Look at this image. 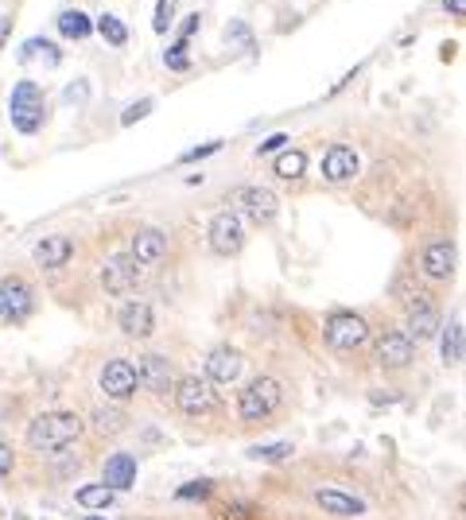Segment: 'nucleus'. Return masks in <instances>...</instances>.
<instances>
[{
  "label": "nucleus",
  "mask_w": 466,
  "mask_h": 520,
  "mask_svg": "<svg viewBox=\"0 0 466 520\" xmlns=\"http://www.w3.org/2000/svg\"><path fill=\"white\" fill-rule=\"evenodd\" d=\"M74 501L82 505V509H109V505L116 501V493H113V490H105L101 481H93V486H78Z\"/></svg>",
  "instance_id": "obj_27"
},
{
  "label": "nucleus",
  "mask_w": 466,
  "mask_h": 520,
  "mask_svg": "<svg viewBox=\"0 0 466 520\" xmlns=\"http://www.w3.org/2000/svg\"><path fill=\"white\" fill-rule=\"evenodd\" d=\"M16 58H20V63H31V58H43L47 66H58V63H63V51H58V43L43 39V35H31V39H23V43H20Z\"/></svg>",
  "instance_id": "obj_25"
},
{
  "label": "nucleus",
  "mask_w": 466,
  "mask_h": 520,
  "mask_svg": "<svg viewBox=\"0 0 466 520\" xmlns=\"http://www.w3.org/2000/svg\"><path fill=\"white\" fill-rule=\"evenodd\" d=\"M323 179L326 183H350L354 175L361 171V160H358V152L350 148V144H331L323 152Z\"/></svg>",
  "instance_id": "obj_15"
},
{
  "label": "nucleus",
  "mask_w": 466,
  "mask_h": 520,
  "mask_svg": "<svg viewBox=\"0 0 466 520\" xmlns=\"http://www.w3.org/2000/svg\"><path fill=\"white\" fill-rule=\"evenodd\" d=\"M462 318H451L447 326H439V358H443V365H462Z\"/></svg>",
  "instance_id": "obj_23"
},
{
  "label": "nucleus",
  "mask_w": 466,
  "mask_h": 520,
  "mask_svg": "<svg viewBox=\"0 0 466 520\" xmlns=\"http://www.w3.org/2000/svg\"><path fill=\"white\" fill-rule=\"evenodd\" d=\"M136 470H140L136 455L116 451V455H109V458L101 463V486H105V490H113V493L133 490V486H136Z\"/></svg>",
  "instance_id": "obj_18"
},
{
  "label": "nucleus",
  "mask_w": 466,
  "mask_h": 520,
  "mask_svg": "<svg viewBox=\"0 0 466 520\" xmlns=\"http://www.w3.org/2000/svg\"><path fill=\"white\" fill-rule=\"evenodd\" d=\"M133 369H136V385L148 388V393L168 396L175 388V365H171V358H163V353H140V361Z\"/></svg>",
  "instance_id": "obj_10"
},
{
  "label": "nucleus",
  "mask_w": 466,
  "mask_h": 520,
  "mask_svg": "<svg viewBox=\"0 0 466 520\" xmlns=\"http://www.w3.org/2000/svg\"><path fill=\"white\" fill-rule=\"evenodd\" d=\"M82 431H86V420L78 412H39L23 431V443L39 455H58L70 443H78Z\"/></svg>",
  "instance_id": "obj_1"
},
{
  "label": "nucleus",
  "mask_w": 466,
  "mask_h": 520,
  "mask_svg": "<svg viewBox=\"0 0 466 520\" xmlns=\"http://www.w3.org/2000/svg\"><path fill=\"white\" fill-rule=\"evenodd\" d=\"M98 385H101V393L113 400V404H125V400H133L136 396V369H133V361H125V358H113V361H105L101 365V373H98Z\"/></svg>",
  "instance_id": "obj_8"
},
{
  "label": "nucleus",
  "mask_w": 466,
  "mask_h": 520,
  "mask_svg": "<svg viewBox=\"0 0 466 520\" xmlns=\"http://www.w3.org/2000/svg\"><path fill=\"white\" fill-rule=\"evenodd\" d=\"M35 315V288L23 276H4L0 280V323L20 326Z\"/></svg>",
  "instance_id": "obj_6"
},
{
  "label": "nucleus",
  "mask_w": 466,
  "mask_h": 520,
  "mask_svg": "<svg viewBox=\"0 0 466 520\" xmlns=\"http://www.w3.org/2000/svg\"><path fill=\"white\" fill-rule=\"evenodd\" d=\"M245 377V358H241V350H233V346H214L206 353V361H203V381L210 385H237Z\"/></svg>",
  "instance_id": "obj_7"
},
{
  "label": "nucleus",
  "mask_w": 466,
  "mask_h": 520,
  "mask_svg": "<svg viewBox=\"0 0 466 520\" xmlns=\"http://www.w3.org/2000/svg\"><path fill=\"white\" fill-rule=\"evenodd\" d=\"M443 12H447V16H462V12H466V0H443Z\"/></svg>",
  "instance_id": "obj_41"
},
{
  "label": "nucleus",
  "mask_w": 466,
  "mask_h": 520,
  "mask_svg": "<svg viewBox=\"0 0 466 520\" xmlns=\"http://www.w3.org/2000/svg\"><path fill=\"white\" fill-rule=\"evenodd\" d=\"M439 326H443V315H439L436 299L416 295V299L408 303V330H404V334L412 338V342H427V338L439 334Z\"/></svg>",
  "instance_id": "obj_14"
},
{
  "label": "nucleus",
  "mask_w": 466,
  "mask_h": 520,
  "mask_svg": "<svg viewBox=\"0 0 466 520\" xmlns=\"http://www.w3.org/2000/svg\"><path fill=\"white\" fill-rule=\"evenodd\" d=\"M140 272H144V268H140L128 253H113L101 264V291L105 295H128L140 283Z\"/></svg>",
  "instance_id": "obj_12"
},
{
  "label": "nucleus",
  "mask_w": 466,
  "mask_h": 520,
  "mask_svg": "<svg viewBox=\"0 0 466 520\" xmlns=\"http://www.w3.org/2000/svg\"><path fill=\"white\" fill-rule=\"evenodd\" d=\"M55 28H58V35H63V39L82 43V39H90V35H93V20L82 8H63L55 16Z\"/></svg>",
  "instance_id": "obj_22"
},
{
  "label": "nucleus",
  "mask_w": 466,
  "mask_h": 520,
  "mask_svg": "<svg viewBox=\"0 0 466 520\" xmlns=\"http://www.w3.org/2000/svg\"><path fill=\"white\" fill-rule=\"evenodd\" d=\"M63 101H66V105H86V101H90V82H86V78H74V82H70V86L63 90Z\"/></svg>",
  "instance_id": "obj_36"
},
{
  "label": "nucleus",
  "mask_w": 466,
  "mask_h": 520,
  "mask_svg": "<svg viewBox=\"0 0 466 520\" xmlns=\"http://www.w3.org/2000/svg\"><path fill=\"white\" fill-rule=\"evenodd\" d=\"M163 66L175 70V74H186V70H191V43H186V39H175L168 51H163Z\"/></svg>",
  "instance_id": "obj_30"
},
{
  "label": "nucleus",
  "mask_w": 466,
  "mask_h": 520,
  "mask_svg": "<svg viewBox=\"0 0 466 520\" xmlns=\"http://www.w3.org/2000/svg\"><path fill=\"white\" fill-rule=\"evenodd\" d=\"M454 245L451 241H431L424 253H419V268H424L427 280H451L454 276Z\"/></svg>",
  "instance_id": "obj_19"
},
{
  "label": "nucleus",
  "mask_w": 466,
  "mask_h": 520,
  "mask_svg": "<svg viewBox=\"0 0 466 520\" xmlns=\"http://www.w3.org/2000/svg\"><path fill=\"white\" fill-rule=\"evenodd\" d=\"M245 455H249L253 463H284V458L296 455V446L291 443H264V446H249Z\"/></svg>",
  "instance_id": "obj_29"
},
{
  "label": "nucleus",
  "mask_w": 466,
  "mask_h": 520,
  "mask_svg": "<svg viewBox=\"0 0 466 520\" xmlns=\"http://www.w3.org/2000/svg\"><path fill=\"white\" fill-rule=\"evenodd\" d=\"M93 31H98L101 39L113 47V51H121V47L128 43V28H125V20H121V16H113V12H101V16L93 20Z\"/></svg>",
  "instance_id": "obj_26"
},
{
  "label": "nucleus",
  "mask_w": 466,
  "mask_h": 520,
  "mask_svg": "<svg viewBox=\"0 0 466 520\" xmlns=\"http://www.w3.org/2000/svg\"><path fill=\"white\" fill-rule=\"evenodd\" d=\"M315 505L323 513H334V516H361L366 513V501L358 493H346V490H315Z\"/></svg>",
  "instance_id": "obj_21"
},
{
  "label": "nucleus",
  "mask_w": 466,
  "mask_h": 520,
  "mask_svg": "<svg viewBox=\"0 0 466 520\" xmlns=\"http://www.w3.org/2000/svg\"><path fill=\"white\" fill-rule=\"evenodd\" d=\"M116 326H121L125 338H151V330H156V311H151V303L144 299H128L121 311H116Z\"/></svg>",
  "instance_id": "obj_17"
},
{
  "label": "nucleus",
  "mask_w": 466,
  "mask_h": 520,
  "mask_svg": "<svg viewBox=\"0 0 466 520\" xmlns=\"http://www.w3.org/2000/svg\"><path fill=\"white\" fill-rule=\"evenodd\" d=\"M86 520H101V516H86Z\"/></svg>",
  "instance_id": "obj_42"
},
{
  "label": "nucleus",
  "mask_w": 466,
  "mask_h": 520,
  "mask_svg": "<svg viewBox=\"0 0 466 520\" xmlns=\"http://www.w3.org/2000/svg\"><path fill=\"white\" fill-rule=\"evenodd\" d=\"M12 470H16V451L8 443H0V478H8Z\"/></svg>",
  "instance_id": "obj_39"
},
{
  "label": "nucleus",
  "mask_w": 466,
  "mask_h": 520,
  "mask_svg": "<svg viewBox=\"0 0 466 520\" xmlns=\"http://www.w3.org/2000/svg\"><path fill=\"white\" fill-rule=\"evenodd\" d=\"M288 144V133H272L268 140H261V144H256V156H268V152H280Z\"/></svg>",
  "instance_id": "obj_38"
},
{
  "label": "nucleus",
  "mask_w": 466,
  "mask_h": 520,
  "mask_svg": "<svg viewBox=\"0 0 466 520\" xmlns=\"http://www.w3.org/2000/svg\"><path fill=\"white\" fill-rule=\"evenodd\" d=\"M35 264L47 268V272H55V268H63L70 264V256H74V241L63 238V233H51V238H43V241H35Z\"/></svg>",
  "instance_id": "obj_20"
},
{
  "label": "nucleus",
  "mask_w": 466,
  "mask_h": 520,
  "mask_svg": "<svg viewBox=\"0 0 466 520\" xmlns=\"http://www.w3.org/2000/svg\"><path fill=\"white\" fill-rule=\"evenodd\" d=\"M128 256H133L140 268L160 264V260L168 256V233L156 230V226H140L133 233V245H128Z\"/></svg>",
  "instance_id": "obj_16"
},
{
  "label": "nucleus",
  "mask_w": 466,
  "mask_h": 520,
  "mask_svg": "<svg viewBox=\"0 0 466 520\" xmlns=\"http://www.w3.org/2000/svg\"><path fill=\"white\" fill-rule=\"evenodd\" d=\"M210 493H214V481L194 478V481H183V486L175 490V501H210Z\"/></svg>",
  "instance_id": "obj_31"
},
{
  "label": "nucleus",
  "mask_w": 466,
  "mask_h": 520,
  "mask_svg": "<svg viewBox=\"0 0 466 520\" xmlns=\"http://www.w3.org/2000/svg\"><path fill=\"white\" fill-rule=\"evenodd\" d=\"M233 203H237V218L245 214L256 226H268V221H276L280 214V198L268 191V186H241L237 195H233Z\"/></svg>",
  "instance_id": "obj_11"
},
{
  "label": "nucleus",
  "mask_w": 466,
  "mask_h": 520,
  "mask_svg": "<svg viewBox=\"0 0 466 520\" xmlns=\"http://www.w3.org/2000/svg\"><path fill=\"white\" fill-rule=\"evenodd\" d=\"M90 428L98 431V435H121L128 428V416H125V408L121 404H101V408H93V416H90Z\"/></svg>",
  "instance_id": "obj_24"
},
{
  "label": "nucleus",
  "mask_w": 466,
  "mask_h": 520,
  "mask_svg": "<svg viewBox=\"0 0 466 520\" xmlns=\"http://www.w3.org/2000/svg\"><path fill=\"white\" fill-rule=\"evenodd\" d=\"M175 4H179V0H160L156 12H151V31H156V35H168V31H171Z\"/></svg>",
  "instance_id": "obj_32"
},
{
  "label": "nucleus",
  "mask_w": 466,
  "mask_h": 520,
  "mask_svg": "<svg viewBox=\"0 0 466 520\" xmlns=\"http://www.w3.org/2000/svg\"><path fill=\"white\" fill-rule=\"evenodd\" d=\"M323 342L334 353H354L361 346H369V323L358 311H331L323 323Z\"/></svg>",
  "instance_id": "obj_4"
},
{
  "label": "nucleus",
  "mask_w": 466,
  "mask_h": 520,
  "mask_svg": "<svg viewBox=\"0 0 466 520\" xmlns=\"http://www.w3.org/2000/svg\"><path fill=\"white\" fill-rule=\"evenodd\" d=\"M8 117H12V128L20 136H35L47 121V109H43V90L39 82L31 78H20L12 86V98H8Z\"/></svg>",
  "instance_id": "obj_3"
},
{
  "label": "nucleus",
  "mask_w": 466,
  "mask_h": 520,
  "mask_svg": "<svg viewBox=\"0 0 466 520\" xmlns=\"http://www.w3.org/2000/svg\"><path fill=\"white\" fill-rule=\"evenodd\" d=\"M12 23H16V16H12V12H8V16H0V51H4V47H8V35H12Z\"/></svg>",
  "instance_id": "obj_40"
},
{
  "label": "nucleus",
  "mask_w": 466,
  "mask_h": 520,
  "mask_svg": "<svg viewBox=\"0 0 466 520\" xmlns=\"http://www.w3.org/2000/svg\"><path fill=\"white\" fill-rule=\"evenodd\" d=\"M151 109H156V101H151V98H140V101H133V105H128V109L121 113V125H125V128H133L136 121H144V117H148Z\"/></svg>",
  "instance_id": "obj_34"
},
{
  "label": "nucleus",
  "mask_w": 466,
  "mask_h": 520,
  "mask_svg": "<svg viewBox=\"0 0 466 520\" xmlns=\"http://www.w3.org/2000/svg\"><path fill=\"white\" fill-rule=\"evenodd\" d=\"M245 245V226L233 210H221V214L210 218V249L218 256H237Z\"/></svg>",
  "instance_id": "obj_13"
},
{
  "label": "nucleus",
  "mask_w": 466,
  "mask_h": 520,
  "mask_svg": "<svg viewBox=\"0 0 466 520\" xmlns=\"http://www.w3.org/2000/svg\"><path fill=\"white\" fill-rule=\"evenodd\" d=\"M171 400H175V412L186 420H206L218 412V393L203 377H179L171 388Z\"/></svg>",
  "instance_id": "obj_5"
},
{
  "label": "nucleus",
  "mask_w": 466,
  "mask_h": 520,
  "mask_svg": "<svg viewBox=\"0 0 466 520\" xmlns=\"http://www.w3.org/2000/svg\"><path fill=\"white\" fill-rule=\"evenodd\" d=\"M198 23H203V12H191V16H183L179 35H175V39H186V43H191V39H194V31H198Z\"/></svg>",
  "instance_id": "obj_37"
},
{
  "label": "nucleus",
  "mask_w": 466,
  "mask_h": 520,
  "mask_svg": "<svg viewBox=\"0 0 466 520\" xmlns=\"http://www.w3.org/2000/svg\"><path fill=\"white\" fill-rule=\"evenodd\" d=\"M272 171L280 175V179H303V171H307V156H303L299 148L280 152L276 163H272Z\"/></svg>",
  "instance_id": "obj_28"
},
{
  "label": "nucleus",
  "mask_w": 466,
  "mask_h": 520,
  "mask_svg": "<svg viewBox=\"0 0 466 520\" xmlns=\"http://www.w3.org/2000/svg\"><path fill=\"white\" fill-rule=\"evenodd\" d=\"M280 404H284V388H280L276 377H253L249 385L241 388V396H237V420L241 423H264V420H272Z\"/></svg>",
  "instance_id": "obj_2"
},
{
  "label": "nucleus",
  "mask_w": 466,
  "mask_h": 520,
  "mask_svg": "<svg viewBox=\"0 0 466 520\" xmlns=\"http://www.w3.org/2000/svg\"><path fill=\"white\" fill-rule=\"evenodd\" d=\"M373 353H377L381 369H408L416 361V342L404 330H381L377 342H373Z\"/></svg>",
  "instance_id": "obj_9"
},
{
  "label": "nucleus",
  "mask_w": 466,
  "mask_h": 520,
  "mask_svg": "<svg viewBox=\"0 0 466 520\" xmlns=\"http://www.w3.org/2000/svg\"><path fill=\"white\" fill-rule=\"evenodd\" d=\"M226 39H229L233 47H253L249 23H245V20H229V23H226Z\"/></svg>",
  "instance_id": "obj_35"
},
{
  "label": "nucleus",
  "mask_w": 466,
  "mask_h": 520,
  "mask_svg": "<svg viewBox=\"0 0 466 520\" xmlns=\"http://www.w3.org/2000/svg\"><path fill=\"white\" fill-rule=\"evenodd\" d=\"M226 148L221 140H206V144H194V148H186L183 156H179V163H198V160H210V156H218V152Z\"/></svg>",
  "instance_id": "obj_33"
}]
</instances>
